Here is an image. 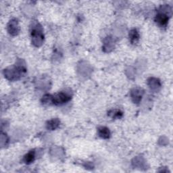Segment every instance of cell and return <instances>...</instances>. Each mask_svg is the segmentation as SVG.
Returning <instances> with one entry per match:
<instances>
[{"label": "cell", "instance_id": "obj_6", "mask_svg": "<svg viewBox=\"0 0 173 173\" xmlns=\"http://www.w3.org/2000/svg\"><path fill=\"white\" fill-rule=\"evenodd\" d=\"M34 160V150L29 151L24 158V161L27 164H31Z\"/></svg>", "mask_w": 173, "mask_h": 173}, {"label": "cell", "instance_id": "obj_1", "mask_svg": "<svg viewBox=\"0 0 173 173\" xmlns=\"http://www.w3.org/2000/svg\"><path fill=\"white\" fill-rule=\"evenodd\" d=\"M70 99L71 95H69L68 93L61 92V93L53 97V103L57 105L62 104V103L67 102Z\"/></svg>", "mask_w": 173, "mask_h": 173}, {"label": "cell", "instance_id": "obj_5", "mask_svg": "<svg viewBox=\"0 0 173 173\" xmlns=\"http://www.w3.org/2000/svg\"><path fill=\"white\" fill-rule=\"evenodd\" d=\"M60 124V121L57 119H53L48 121L47 123V128L50 130H54L58 127Z\"/></svg>", "mask_w": 173, "mask_h": 173}, {"label": "cell", "instance_id": "obj_2", "mask_svg": "<svg viewBox=\"0 0 173 173\" xmlns=\"http://www.w3.org/2000/svg\"><path fill=\"white\" fill-rule=\"evenodd\" d=\"M168 21V17L167 14L164 13H160L156 16V22L161 27L166 26Z\"/></svg>", "mask_w": 173, "mask_h": 173}, {"label": "cell", "instance_id": "obj_3", "mask_svg": "<svg viewBox=\"0 0 173 173\" xmlns=\"http://www.w3.org/2000/svg\"><path fill=\"white\" fill-rule=\"evenodd\" d=\"M98 134L103 139H108L110 136V132L108 128L101 126L98 128Z\"/></svg>", "mask_w": 173, "mask_h": 173}, {"label": "cell", "instance_id": "obj_4", "mask_svg": "<svg viewBox=\"0 0 173 173\" xmlns=\"http://www.w3.org/2000/svg\"><path fill=\"white\" fill-rule=\"evenodd\" d=\"M129 38H130L131 42L133 44H135L137 43L139 39V34L136 29L131 30L130 33H129Z\"/></svg>", "mask_w": 173, "mask_h": 173}, {"label": "cell", "instance_id": "obj_8", "mask_svg": "<svg viewBox=\"0 0 173 173\" xmlns=\"http://www.w3.org/2000/svg\"><path fill=\"white\" fill-rule=\"evenodd\" d=\"M17 22H16L11 21L10 22V25L9 26V32H10V33H11V34H16L18 32V30L17 29L18 27L17 26Z\"/></svg>", "mask_w": 173, "mask_h": 173}, {"label": "cell", "instance_id": "obj_7", "mask_svg": "<svg viewBox=\"0 0 173 173\" xmlns=\"http://www.w3.org/2000/svg\"><path fill=\"white\" fill-rule=\"evenodd\" d=\"M143 94V91L140 89H135L134 91H133L132 96L133 98L135 99V102H139L140 98H141Z\"/></svg>", "mask_w": 173, "mask_h": 173}, {"label": "cell", "instance_id": "obj_9", "mask_svg": "<svg viewBox=\"0 0 173 173\" xmlns=\"http://www.w3.org/2000/svg\"><path fill=\"white\" fill-rule=\"evenodd\" d=\"M108 114H109V116L113 118H121L123 116V112L118 110H111Z\"/></svg>", "mask_w": 173, "mask_h": 173}]
</instances>
